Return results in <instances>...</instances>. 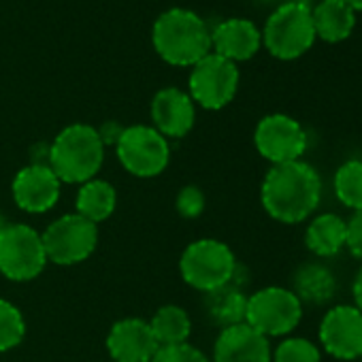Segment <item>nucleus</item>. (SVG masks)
Segmentation results:
<instances>
[{"label":"nucleus","instance_id":"obj_31","mask_svg":"<svg viewBox=\"0 0 362 362\" xmlns=\"http://www.w3.org/2000/svg\"><path fill=\"white\" fill-rule=\"evenodd\" d=\"M351 294H354V300H356V309L362 313V269L358 271V275H356V279H354Z\"/></svg>","mask_w":362,"mask_h":362},{"label":"nucleus","instance_id":"obj_7","mask_svg":"<svg viewBox=\"0 0 362 362\" xmlns=\"http://www.w3.org/2000/svg\"><path fill=\"white\" fill-rule=\"evenodd\" d=\"M303 317V303L286 288H264L247 298L245 324H250L260 334L281 337L292 332Z\"/></svg>","mask_w":362,"mask_h":362},{"label":"nucleus","instance_id":"obj_24","mask_svg":"<svg viewBox=\"0 0 362 362\" xmlns=\"http://www.w3.org/2000/svg\"><path fill=\"white\" fill-rule=\"evenodd\" d=\"M334 194L351 211L362 209V160H347L334 173Z\"/></svg>","mask_w":362,"mask_h":362},{"label":"nucleus","instance_id":"obj_28","mask_svg":"<svg viewBox=\"0 0 362 362\" xmlns=\"http://www.w3.org/2000/svg\"><path fill=\"white\" fill-rule=\"evenodd\" d=\"M175 205H177V211H179L181 218L194 220L205 209V194L197 186H186V188H181V192L177 194Z\"/></svg>","mask_w":362,"mask_h":362},{"label":"nucleus","instance_id":"obj_2","mask_svg":"<svg viewBox=\"0 0 362 362\" xmlns=\"http://www.w3.org/2000/svg\"><path fill=\"white\" fill-rule=\"evenodd\" d=\"M151 43L164 62L173 66H194L211 54V30L190 9H168L156 20Z\"/></svg>","mask_w":362,"mask_h":362},{"label":"nucleus","instance_id":"obj_23","mask_svg":"<svg viewBox=\"0 0 362 362\" xmlns=\"http://www.w3.org/2000/svg\"><path fill=\"white\" fill-rule=\"evenodd\" d=\"M151 332L156 341L162 345H179L186 343L192 332V320L186 313V309H181L177 305H164L156 311V315L149 322Z\"/></svg>","mask_w":362,"mask_h":362},{"label":"nucleus","instance_id":"obj_16","mask_svg":"<svg viewBox=\"0 0 362 362\" xmlns=\"http://www.w3.org/2000/svg\"><path fill=\"white\" fill-rule=\"evenodd\" d=\"M214 362H271V343L250 324H235L222 328L214 347Z\"/></svg>","mask_w":362,"mask_h":362},{"label":"nucleus","instance_id":"obj_8","mask_svg":"<svg viewBox=\"0 0 362 362\" xmlns=\"http://www.w3.org/2000/svg\"><path fill=\"white\" fill-rule=\"evenodd\" d=\"M41 239L47 260L62 267H71L92 256L98 243V228L83 216L69 214L56 220L41 235Z\"/></svg>","mask_w":362,"mask_h":362},{"label":"nucleus","instance_id":"obj_10","mask_svg":"<svg viewBox=\"0 0 362 362\" xmlns=\"http://www.w3.org/2000/svg\"><path fill=\"white\" fill-rule=\"evenodd\" d=\"M239 69L235 62L209 54L192 66L190 75V98L205 109H224L237 94Z\"/></svg>","mask_w":362,"mask_h":362},{"label":"nucleus","instance_id":"obj_1","mask_svg":"<svg viewBox=\"0 0 362 362\" xmlns=\"http://www.w3.org/2000/svg\"><path fill=\"white\" fill-rule=\"evenodd\" d=\"M260 199L273 220L298 224L307 220L322 201L320 173L303 160L273 164L262 181Z\"/></svg>","mask_w":362,"mask_h":362},{"label":"nucleus","instance_id":"obj_6","mask_svg":"<svg viewBox=\"0 0 362 362\" xmlns=\"http://www.w3.org/2000/svg\"><path fill=\"white\" fill-rule=\"evenodd\" d=\"M47 264L41 235L26 224H7L0 233V273L13 281H30Z\"/></svg>","mask_w":362,"mask_h":362},{"label":"nucleus","instance_id":"obj_14","mask_svg":"<svg viewBox=\"0 0 362 362\" xmlns=\"http://www.w3.org/2000/svg\"><path fill=\"white\" fill-rule=\"evenodd\" d=\"M158 347L160 343L156 341L149 322L136 317L115 322L107 337V349L113 362H149Z\"/></svg>","mask_w":362,"mask_h":362},{"label":"nucleus","instance_id":"obj_19","mask_svg":"<svg viewBox=\"0 0 362 362\" xmlns=\"http://www.w3.org/2000/svg\"><path fill=\"white\" fill-rule=\"evenodd\" d=\"M292 292L300 303L326 305L337 294V279L324 264L307 262L296 269L292 277Z\"/></svg>","mask_w":362,"mask_h":362},{"label":"nucleus","instance_id":"obj_20","mask_svg":"<svg viewBox=\"0 0 362 362\" xmlns=\"http://www.w3.org/2000/svg\"><path fill=\"white\" fill-rule=\"evenodd\" d=\"M345 239H347V222L337 216V214H322L317 216L305 235L307 247L311 250V254L315 256H334L345 247Z\"/></svg>","mask_w":362,"mask_h":362},{"label":"nucleus","instance_id":"obj_5","mask_svg":"<svg viewBox=\"0 0 362 362\" xmlns=\"http://www.w3.org/2000/svg\"><path fill=\"white\" fill-rule=\"evenodd\" d=\"M181 277L201 292L218 290L233 281L237 271L235 254L218 239H201L186 247L179 260Z\"/></svg>","mask_w":362,"mask_h":362},{"label":"nucleus","instance_id":"obj_9","mask_svg":"<svg viewBox=\"0 0 362 362\" xmlns=\"http://www.w3.org/2000/svg\"><path fill=\"white\" fill-rule=\"evenodd\" d=\"M115 151L122 166L134 177L160 175L170 158L168 141L151 126L124 128L115 143Z\"/></svg>","mask_w":362,"mask_h":362},{"label":"nucleus","instance_id":"obj_15","mask_svg":"<svg viewBox=\"0 0 362 362\" xmlns=\"http://www.w3.org/2000/svg\"><path fill=\"white\" fill-rule=\"evenodd\" d=\"M194 100L190 94L177 88L160 90L151 100V119L153 128L166 139H181L186 136L194 126Z\"/></svg>","mask_w":362,"mask_h":362},{"label":"nucleus","instance_id":"obj_32","mask_svg":"<svg viewBox=\"0 0 362 362\" xmlns=\"http://www.w3.org/2000/svg\"><path fill=\"white\" fill-rule=\"evenodd\" d=\"M345 5H349L354 11H362V0H343Z\"/></svg>","mask_w":362,"mask_h":362},{"label":"nucleus","instance_id":"obj_29","mask_svg":"<svg viewBox=\"0 0 362 362\" xmlns=\"http://www.w3.org/2000/svg\"><path fill=\"white\" fill-rule=\"evenodd\" d=\"M347 250L351 252L354 258L362 260V209L354 211V216L347 220V239H345Z\"/></svg>","mask_w":362,"mask_h":362},{"label":"nucleus","instance_id":"obj_33","mask_svg":"<svg viewBox=\"0 0 362 362\" xmlns=\"http://www.w3.org/2000/svg\"><path fill=\"white\" fill-rule=\"evenodd\" d=\"M7 228V222H5V218L3 216H0V233H3Z\"/></svg>","mask_w":362,"mask_h":362},{"label":"nucleus","instance_id":"obj_30","mask_svg":"<svg viewBox=\"0 0 362 362\" xmlns=\"http://www.w3.org/2000/svg\"><path fill=\"white\" fill-rule=\"evenodd\" d=\"M122 132H124V128H119L115 122H109V124L103 126V130H98V134H100V139H103L105 145L107 143H117V139L122 136Z\"/></svg>","mask_w":362,"mask_h":362},{"label":"nucleus","instance_id":"obj_12","mask_svg":"<svg viewBox=\"0 0 362 362\" xmlns=\"http://www.w3.org/2000/svg\"><path fill=\"white\" fill-rule=\"evenodd\" d=\"M322 347L339 360L362 356V313L351 305L330 309L320 324Z\"/></svg>","mask_w":362,"mask_h":362},{"label":"nucleus","instance_id":"obj_4","mask_svg":"<svg viewBox=\"0 0 362 362\" xmlns=\"http://www.w3.org/2000/svg\"><path fill=\"white\" fill-rule=\"evenodd\" d=\"M315 41L311 9L303 3H286L264 24L262 43L279 60H296Z\"/></svg>","mask_w":362,"mask_h":362},{"label":"nucleus","instance_id":"obj_22","mask_svg":"<svg viewBox=\"0 0 362 362\" xmlns=\"http://www.w3.org/2000/svg\"><path fill=\"white\" fill-rule=\"evenodd\" d=\"M115 203H117V194L111 184L100 179H90L81 186L77 194V214L98 224L113 214Z\"/></svg>","mask_w":362,"mask_h":362},{"label":"nucleus","instance_id":"obj_25","mask_svg":"<svg viewBox=\"0 0 362 362\" xmlns=\"http://www.w3.org/2000/svg\"><path fill=\"white\" fill-rule=\"evenodd\" d=\"M24 332H26V324L20 309L13 303L0 298V351H7L20 345Z\"/></svg>","mask_w":362,"mask_h":362},{"label":"nucleus","instance_id":"obj_26","mask_svg":"<svg viewBox=\"0 0 362 362\" xmlns=\"http://www.w3.org/2000/svg\"><path fill=\"white\" fill-rule=\"evenodd\" d=\"M273 362H322V354L309 339H286L277 345Z\"/></svg>","mask_w":362,"mask_h":362},{"label":"nucleus","instance_id":"obj_18","mask_svg":"<svg viewBox=\"0 0 362 362\" xmlns=\"http://www.w3.org/2000/svg\"><path fill=\"white\" fill-rule=\"evenodd\" d=\"M313 30L326 43L345 41L356 26V11L345 5L343 0H322L311 9Z\"/></svg>","mask_w":362,"mask_h":362},{"label":"nucleus","instance_id":"obj_13","mask_svg":"<svg viewBox=\"0 0 362 362\" xmlns=\"http://www.w3.org/2000/svg\"><path fill=\"white\" fill-rule=\"evenodd\" d=\"M13 201L28 214H45L60 199V179L49 164H30L13 179Z\"/></svg>","mask_w":362,"mask_h":362},{"label":"nucleus","instance_id":"obj_17","mask_svg":"<svg viewBox=\"0 0 362 362\" xmlns=\"http://www.w3.org/2000/svg\"><path fill=\"white\" fill-rule=\"evenodd\" d=\"M262 45V35L250 20H226L211 33V49L214 54L230 60L245 62L256 56Z\"/></svg>","mask_w":362,"mask_h":362},{"label":"nucleus","instance_id":"obj_3","mask_svg":"<svg viewBox=\"0 0 362 362\" xmlns=\"http://www.w3.org/2000/svg\"><path fill=\"white\" fill-rule=\"evenodd\" d=\"M105 160V143L88 124L66 126L49 149V166L60 181L86 184L94 179Z\"/></svg>","mask_w":362,"mask_h":362},{"label":"nucleus","instance_id":"obj_11","mask_svg":"<svg viewBox=\"0 0 362 362\" xmlns=\"http://www.w3.org/2000/svg\"><path fill=\"white\" fill-rule=\"evenodd\" d=\"M254 143L262 158L273 164H286L300 160L307 149V132L290 115L273 113L258 122Z\"/></svg>","mask_w":362,"mask_h":362},{"label":"nucleus","instance_id":"obj_21","mask_svg":"<svg viewBox=\"0 0 362 362\" xmlns=\"http://www.w3.org/2000/svg\"><path fill=\"white\" fill-rule=\"evenodd\" d=\"M207 313L216 324L222 328L243 324L247 313V296L243 294L241 286L226 284L218 290L207 292Z\"/></svg>","mask_w":362,"mask_h":362},{"label":"nucleus","instance_id":"obj_27","mask_svg":"<svg viewBox=\"0 0 362 362\" xmlns=\"http://www.w3.org/2000/svg\"><path fill=\"white\" fill-rule=\"evenodd\" d=\"M149 362H209L207 356L192 347L190 343H179V345H162L153 354Z\"/></svg>","mask_w":362,"mask_h":362}]
</instances>
